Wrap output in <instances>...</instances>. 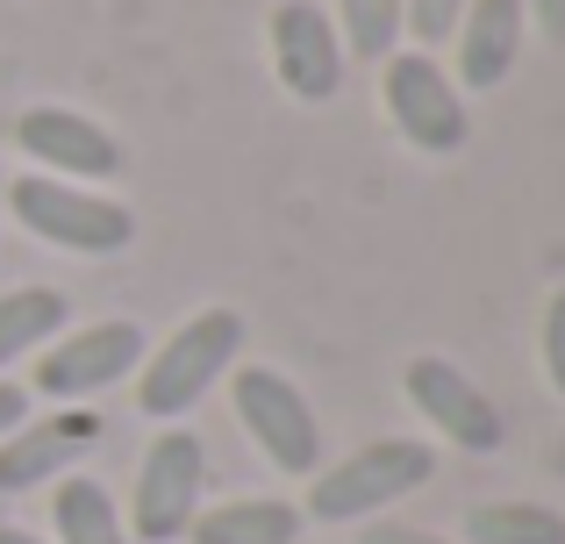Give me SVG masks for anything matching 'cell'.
<instances>
[{
    "mask_svg": "<svg viewBox=\"0 0 565 544\" xmlns=\"http://www.w3.org/2000/svg\"><path fill=\"white\" fill-rule=\"evenodd\" d=\"M458 14H466V0H401V29H408L423 51H437V43H451Z\"/></svg>",
    "mask_w": 565,
    "mask_h": 544,
    "instance_id": "ac0fdd59",
    "label": "cell"
},
{
    "mask_svg": "<svg viewBox=\"0 0 565 544\" xmlns=\"http://www.w3.org/2000/svg\"><path fill=\"white\" fill-rule=\"evenodd\" d=\"M523 22H537L552 43H565V0H523Z\"/></svg>",
    "mask_w": 565,
    "mask_h": 544,
    "instance_id": "44dd1931",
    "label": "cell"
},
{
    "mask_svg": "<svg viewBox=\"0 0 565 544\" xmlns=\"http://www.w3.org/2000/svg\"><path fill=\"white\" fill-rule=\"evenodd\" d=\"M523 0H466L451 43H458V94H494L523 57Z\"/></svg>",
    "mask_w": 565,
    "mask_h": 544,
    "instance_id": "8fae6325",
    "label": "cell"
},
{
    "mask_svg": "<svg viewBox=\"0 0 565 544\" xmlns=\"http://www.w3.org/2000/svg\"><path fill=\"white\" fill-rule=\"evenodd\" d=\"M344 36H337L330 8L316 0H279L273 8V72L294 100H337L344 86Z\"/></svg>",
    "mask_w": 565,
    "mask_h": 544,
    "instance_id": "30bf717a",
    "label": "cell"
},
{
    "mask_svg": "<svg viewBox=\"0 0 565 544\" xmlns=\"http://www.w3.org/2000/svg\"><path fill=\"white\" fill-rule=\"evenodd\" d=\"M466 544H565V516L544 502H472Z\"/></svg>",
    "mask_w": 565,
    "mask_h": 544,
    "instance_id": "2e32d148",
    "label": "cell"
},
{
    "mask_svg": "<svg viewBox=\"0 0 565 544\" xmlns=\"http://www.w3.org/2000/svg\"><path fill=\"white\" fill-rule=\"evenodd\" d=\"M143 351L151 344H143V330L129 316L86 322V330H57L36 351V394H51V402H94L100 387H122L137 373Z\"/></svg>",
    "mask_w": 565,
    "mask_h": 544,
    "instance_id": "8992f818",
    "label": "cell"
},
{
    "mask_svg": "<svg viewBox=\"0 0 565 544\" xmlns=\"http://www.w3.org/2000/svg\"><path fill=\"white\" fill-rule=\"evenodd\" d=\"M201 494H207V445L193 430H158L151 451L137 466V502H129V531L143 544H180L186 523L201 516Z\"/></svg>",
    "mask_w": 565,
    "mask_h": 544,
    "instance_id": "5b68a950",
    "label": "cell"
},
{
    "mask_svg": "<svg viewBox=\"0 0 565 544\" xmlns=\"http://www.w3.org/2000/svg\"><path fill=\"white\" fill-rule=\"evenodd\" d=\"M337 36H344V57H373L386 65L401 43V0H337Z\"/></svg>",
    "mask_w": 565,
    "mask_h": 544,
    "instance_id": "e0dca14e",
    "label": "cell"
},
{
    "mask_svg": "<svg viewBox=\"0 0 565 544\" xmlns=\"http://www.w3.org/2000/svg\"><path fill=\"white\" fill-rule=\"evenodd\" d=\"M51 544H129V523L115 516V494L94 473L51 480Z\"/></svg>",
    "mask_w": 565,
    "mask_h": 544,
    "instance_id": "5bb4252c",
    "label": "cell"
},
{
    "mask_svg": "<svg viewBox=\"0 0 565 544\" xmlns=\"http://www.w3.org/2000/svg\"><path fill=\"white\" fill-rule=\"evenodd\" d=\"M57 330H65V294H57V287H14V294H0V380H8V365L36 359Z\"/></svg>",
    "mask_w": 565,
    "mask_h": 544,
    "instance_id": "9a60e30c",
    "label": "cell"
},
{
    "mask_svg": "<svg viewBox=\"0 0 565 544\" xmlns=\"http://www.w3.org/2000/svg\"><path fill=\"white\" fill-rule=\"evenodd\" d=\"M230 402H236L244 437L279 466V473L308 480L322 466V423H316L308 394L294 387L287 373H273V365H230Z\"/></svg>",
    "mask_w": 565,
    "mask_h": 544,
    "instance_id": "277c9868",
    "label": "cell"
},
{
    "mask_svg": "<svg viewBox=\"0 0 565 544\" xmlns=\"http://www.w3.org/2000/svg\"><path fill=\"white\" fill-rule=\"evenodd\" d=\"M8 215L36 244H57V252H79V258H115V252H129V237H137V215H129L115 194L79 186V180H51V172L8 180Z\"/></svg>",
    "mask_w": 565,
    "mask_h": 544,
    "instance_id": "3957f363",
    "label": "cell"
},
{
    "mask_svg": "<svg viewBox=\"0 0 565 544\" xmlns=\"http://www.w3.org/2000/svg\"><path fill=\"white\" fill-rule=\"evenodd\" d=\"M0 544H43L36 531H14V523H0Z\"/></svg>",
    "mask_w": 565,
    "mask_h": 544,
    "instance_id": "603a6c76",
    "label": "cell"
},
{
    "mask_svg": "<svg viewBox=\"0 0 565 544\" xmlns=\"http://www.w3.org/2000/svg\"><path fill=\"white\" fill-rule=\"evenodd\" d=\"M537 359H544V380L565 394V287L544 301V330H537Z\"/></svg>",
    "mask_w": 565,
    "mask_h": 544,
    "instance_id": "d6986e66",
    "label": "cell"
},
{
    "mask_svg": "<svg viewBox=\"0 0 565 544\" xmlns=\"http://www.w3.org/2000/svg\"><path fill=\"white\" fill-rule=\"evenodd\" d=\"M236 351H244V316H236V308H193L166 344L143 351V365H137V408L151 423L193 416V408L230 380Z\"/></svg>",
    "mask_w": 565,
    "mask_h": 544,
    "instance_id": "6da1fadb",
    "label": "cell"
},
{
    "mask_svg": "<svg viewBox=\"0 0 565 544\" xmlns=\"http://www.w3.org/2000/svg\"><path fill=\"white\" fill-rule=\"evenodd\" d=\"M193 544H294L301 537V509L279 502V494H230V502L207 509L186 523Z\"/></svg>",
    "mask_w": 565,
    "mask_h": 544,
    "instance_id": "4fadbf2b",
    "label": "cell"
},
{
    "mask_svg": "<svg viewBox=\"0 0 565 544\" xmlns=\"http://www.w3.org/2000/svg\"><path fill=\"white\" fill-rule=\"evenodd\" d=\"M0 215H8V172H0Z\"/></svg>",
    "mask_w": 565,
    "mask_h": 544,
    "instance_id": "cb8c5ba5",
    "label": "cell"
},
{
    "mask_svg": "<svg viewBox=\"0 0 565 544\" xmlns=\"http://www.w3.org/2000/svg\"><path fill=\"white\" fill-rule=\"evenodd\" d=\"M401 394L415 402V416L444 437L451 451H501V408L466 365L451 359H408Z\"/></svg>",
    "mask_w": 565,
    "mask_h": 544,
    "instance_id": "ba28073f",
    "label": "cell"
},
{
    "mask_svg": "<svg viewBox=\"0 0 565 544\" xmlns=\"http://www.w3.org/2000/svg\"><path fill=\"white\" fill-rule=\"evenodd\" d=\"M437 473V451L423 437H373V445L344 451L337 466H316L308 473V509L316 523H373L380 509L408 502L415 488H429Z\"/></svg>",
    "mask_w": 565,
    "mask_h": 544,
    "instance_id": "7a4b0ae2",
    "label": "cell"
},
{
    "mask_svg": "<svg viewBox=\"0 0 565 544\" xmlns=\"http://www.w3.org/2000/svg\"><path fill=\"white\" fill-rule=\"evenodd\" d=\"M359 544H451V537H437V531H415V523H386V516H373L359 531Z\"/></svg>",
    "mask_w": 565,
    "mask_h": 544,
    "instance_id": "ffe728a7",
    "label": "cell"
},
{
    "mask_svg": "<svg viewBox=\"0 0 565 544\" xmlns=\"http://www.w3.org/2000/svg\"><path fill=\"white\" fill-rule=\"evenodd\" d=\"M380 100H386V115H394L401 137H408L415 151H429V158L458 151L466 129H472L458 79L429 51H394V57H386V65H380Z\"/></svg>",
    "mask_w": 565,
    "mask_h": 544,
    "instance_id": "52a82bcc",
    "label": "cell"
},
{
    "mask_svg": "<svg viewBox=\"0 0 565 544\" xmlns=\"http://www.w3.org/2000/svg\"><path fill=\"white\" fill-rule=\"evenodd\" d=\"M79 445H94L86 416H57V423H22L0 437V494H29L43 480H65V466L79 459Z\"/></svg>",
    "mask_w": 565,
    "mask_h": 544,
    "instance_id": "7c38bea8",
    "label": "cell"
},
{
    "mask_svg": "<svg viewBox=\"0 0 565 544\" xmlns=\"http://www.w3.org/2000/svg\"><path fill=\"white\" fill-rule=\"evenodd\" d=\"M29 423V387H14V380H0V437L22 430Z\"/></svg>",
    "mask_w": 565,
    "mask_h": 544,
    "instance_id": "7402d4cb",
    "label": "cell"
},
{
    "mask_svg": "<svg viewBox=\"0 0 565 544\" xmlns=\"http://www.w3.org/2000/svg\"><path fill=\"white\" fill-rule=\"evenodd\" d=\"M14 143H22L29 166L51 172V180L100 186V180H115V172H122V143H115L108 129L94 122V115L57 108V100H43V108H22V122H14Z\"/></svg>",
    "mask_w": 565,
    "mask_h": 544,
    "instance_id": "9c48e42d",
    "label": "cell"
}]
</instances>
